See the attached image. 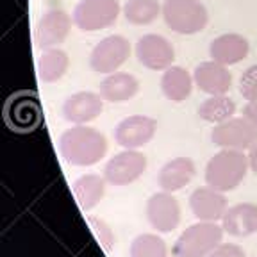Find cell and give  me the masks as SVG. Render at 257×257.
Here are the masks:
<instances>
[{
    "label": "cell",
    "instance_id": "9c48e42d",
    "mask_svg": "<svg viewBox=\"0 0 257 257\" xmlns=\"http://www.w3.org/2000/svg\"><path fill=\"white\" fill-rule=\"evenodd\" d=\"M147 221L154 230L161 234H168L179 227L181 223V204L173 197V193L163 191L154 193L145 205Z\"/></svg>",
    "mask_w": 257,
    "mask_h": 257
},
{
    "label": "cell",
    "instance_id": "8fae6325",
    "mask_svg": "<svg viewBox=\"0 0 257 257\" xmlns=\"http://www.w3.org/2000/svg\"><path fill=\"white\" fill-rule=\"evenodd\" d=\"M157 133V121L147 114H133L118 121L114 127V141L121 149L140 150L154 140Z\"/></svg>",
    "mask_w": 257,
    "mask_h": 257
},
{
    "label": "cell",
    "instance_id": "4dcf8cb0",
    "mask_svg": "<svg viewBox=\"0 0 257 257\" xmlns=\"http://www.w3.org/2000/svg\"><path fill=\"white\" fill-rule=\"evenodd\" d=\"M246 156H248V165H250V172H253L257 175V140L252 143L248 150H246Z\"/></svg>",
    "mask_w": 257,
    "mask_h": 257
},
{
    "label": "cell",
    "instance_id": "6da1fadb",
    "mask_svg": "<svg viewBox=\"0 0 257 257\" xmlns=\"http://www.w3.org/2000/svg\"><path fill=\"white\" fill-rule=\"evenodd\" d=\"M59 154L72 166H93L107 154V138L89 125H72L59 136Z\"/></svg>",
    "mask_w": 257,
    "mask_h": 257
},
{
    "label": "cell",
    "instance_id": "603a6c76",
    "mask_svg": "<svg viewBox=\"0 0 257 257\" xmlns=\"http://www.w3.org/2000/svg\"><path fill=\"white\" fill-rule=\"evenodd\" d=\"M70 68V57L63 48H47L38 59V73L47 84L61 80Z\"/></svg>",
    "mask_w": 257,
    "mask_h": 257
},
{
    "label": "cell",
    "instance_id": "4fadbf2b",
    "mask_svg": "<svg viewBox=\"0 0 257 257\" xmlns=\"http://www.w3.org/2000/svg\"><path fill=\"white\" fill-rule=\"evenodd\" d=\"M104 98L100 93L93 91H77L66 96L63 102V118L72 125H88L96 120L104 111Z\"/></svg>",
    "mask_w": 257,
    "mask_h": 257
},
{
    "label": "cell",
    "instance_id": "2e32d148",
    "mask_svg": "<svg viewBox=\"0 0 257 257\" xmlns=\"http://www.w3.org/2000/svg\"><path fill=\"white\" fill-rule=\"evenodd\" d=\"M250 43L243 34L225 32L209 43V57L223 66H234L248 57Z\"/></svg>",
    "mask_w": 257,
    "mask_h": 257
},
{
    "label": "cell",
    "instance_id": "ac0fdd59",
    "mask_svg": "<svg viewBox=\"0 0 257 257\" xmlns=\"http://www.w3.org/2000/svg\"><path fill=\"white\" fill-rule=\"evenodd\" d=\"M6 116L16 131H34L41 123V107L36 96H13L6 107Z\"/></svg>",
    "mask_w": 257,
    "mask_h": 257
},
{
    "label": "cell",
    "instance_id": "83f0119b",
    "mask_svg": "<svg viewBox=\"0 0 257 257\" xmlns=\"http://www.w3.org/2000/svg\"><path fill=\"white\" fill-rule=\"evenodd\" d=\"M88 223L89 227L93 229V234L98 241H100V245L104 246V250H111L112 245H114V232H112L111 225L107 223L105 220L102 218H96V216H89L88 218Z\"/></svg>",
    "mask_w": 257,
    "mask_h": 257
},
{
    "label": "cell",
    "instance_id": "e0dca14e",
    "mask_svg": "<svg viewBox=\"0 0 257 257\" xmlns=\"http://www.w3.org/2000/svg\"><path fill=\"white\" fill-rule=\"evenodd\" d=\"M197 175V165L191 157H173L161 166L157 184L163 191L177 193L184 189Z\"/></svg>",
    "mask_w": 257,
    "mask_h": 257
},
{
    "label": "cell",
    "instance_id": "7402d4cb",
    "mask_svg": "<svg viewBox=\"0 0 257 257\" xmlns=\"http://www.w3.org/2000/svg\"><path fill=\"white\" fill-rule=\"evenodd\" d=\"M193 86H195V79L184 66L173 64L166 68L161 77V91L173 104H181L186 98H189Z\"/></svg>",
    "mask_w": 257,
    "mask_h": 257
},
{
    "label": "cell",
    "instance_id": "7a4b0ae2",
    "mask_svg": "<svg viewBox=\"0 0 257 257\" xmlns=\"http://www.w3.org/2000/svg\"><path fill=\"white\" fill-rule=\"evenodd\" d=\"M250 170L248 156L239 150L220 149L205 165V184L221 193L234 191Z\"/></svg>",
    "mask_w": 257,
    "mask_h": 257
},
{
    "label": "cell",
    "instance_id": "9a60e30c",
    "mask_svg": "<svg viewBox=\"0 0 257 257\" xmlns=\"http://www.w3.org/2000/svg\"><path fill=\"white\" fill-rule=\"evenodd\" d=\"M195 86L205 95H227L232 88V73L229 72V66L216 63V61H204L197 64L193 70Z\"/></svg>",
    "mask_w": 257,
    "mask_h": 257
},
{
    "label": "cell",
    "instance_id": "3957f363",
    "mask_svg": "<svg viewBox=\"0 0 257 257\" xmlns=\"http://www.w3.org/2000/svg\"><path fill=\"white\" fill-rule=\"evenodd\" d=\"M223 227L218 221H197L181 232L173 243V257H207L223 243Z\"/></svg>",
    "mask_w": 257,
    "mask_h": 257
},
{
    "label": "cell",
    "instance_id": "484cf974",
    "mask_svg": "<svg viewBox=\"0 0 257 257\" xmlns=\"http://www.w3.org/2000/svg\"><path fill=\"white\" fill-rule=\"evenodd\" d=\"M128 257H168V246L159 234L145 232L131 241Z\"/></svg>",
    "mask_w": 257,
    "mask_h": 257
},
{
    "label": "cell",
    "instance_id": "f1b7e54d",
    "mask_svg": "<svg viewBox=\"0 0 257 257\" xmlns=\"http://www.w3.org/2000/svg\"><path fill=\"white\" fill-rule=\"evenodd\" d=\"M207 257H246L245 250L234 243H221Z\"/></svg>",
    "mask_w": 257,
    "mask_h": 257
},
{
    "label": "cell",
    "instance_id": "30bf717a",
    "mask_svg": "<svg viewBox=\"0 0 257 257\" xmlns=\"http://www.w3.org/2000/svg\"><path fill=\"white\" fill-rule=\"evenodd\" d=\"M136 57L141 66L152 72H165L166 68L173 66L175 61V48L161 34H143L136 41Z\"/></svg>",
    "mask_w": 257,
    "mask_h": 257
},
{
    "label": "cell",
    "instance_id": "cb8c5ba5",
    "mask_svg": "<svg viewBox=\"0 0 257 257\" xmlns=\"http://www.w3.org/2000/svg\"><path fill=\"white\" fill-rule=\"evenodd\" d=\"M121 15L131 25H150L163 15V4L159 0H127L121 8Z\"/></svg>",
    "mask_w": 257,
    "mask_h": 257
},
{
    "label": "cell",
    "instance_id": "ba28073f",
    "mask_svg": "<svg viewBox=\"0 0 257 257\" xmlns=\"http://www.w3.org/2000/svg\"><path fill=\"white\" fill-rule=\"evenodd\" d=\"M255 140L257 131L245 116H232L230 120L214 125L211 131V141L227 150L246 152Z\"/></svg>",
    "mask_w": 257,
    "mask_h": 257
},
{
    "label": "cell",
    "instance_id": "d6986e66",
    "mask_svg": "<svg viewBox=\"0 0 257 257\" xmlns=\"http://www.w3.org/2000/svg\"><path fill=\"white\" fill-rule=\"evenodd\" d=\"M225 234L232 237H248L257 232V204L241 202L230 205L221 218Z\"/></svg>",
    "mask_w": 257,
    "mask_h": 257
},
{
    "label": "cell",
    "instance_id": "44dd1931",
    "mask_svg": "<svg viewBox=\"0 0 257 257\" xmlns=\"http://www.w3.org/2000/svg\"><path fill=\"white\" fill-rule=\"evenodd\" d=\"M72 189L79 207L82 211H91L104 200L107 181L104 175L98 173H84L73 181Z\"/></svg>",
    "mask_w": 257,
    "mask_h": 257
},
{
    "label": "cell",
    "instance_id": "1f68e13d",
    "mask_svg": "<svg viewBox=\"0 0 257 257\" xmlns=\"http://www.w3.org/2000/svg\"><path fill=\"white\" fill-rule=\"evenodd\" d=\"M255 257H257V255H255Z\"/></svg>",
    "mask_w": 257,
    "mask_h": 257
},
{
    "label": "cell",
    "instance_id": "52a82bcc",
    "mask_svg": "<svg viewBox=\"0 0 257 257\" xmlns=\"http://www.w3.org/2000/svg\"><path fill=\"white\" fill-rule=\"evenodd\" d=\"M147 166H149V159L143 152L123 149L105 163L104 177L107 184L121 188L141 179L147 172Z\"/></svg>",
    "mask_w": 257,
    "mask_h": 257
},
{
    "label": "cell",
    "instance_id": "7c38bea8",
    "mask_svg": "<svg viewBox=\"0 0 257 257\" xmlns=\"http://www.w3.org/2000/svg\"><path fill=\"white\" fill-rule=\"evenodd\" d=\"M72 24L73 18L64 9H48L36 24V31H34L36 45L43 50L59 47L68 38L70 31H72Z\"/></svg>",
    "mask_w": 257,
    "mask_h": 257
},
{
    "label": "cell",
    "instance_id": "ffe728a7",
    "mask_svg": "<svg viewBox=\"0 0 257 257\" xmlns=\"http://www.w3.org/2000/svg\"><path fill=\"white\" fill-rule=\"evenodd\" d=\"M138 91H140V80L128 72L109 73L98 88L102 98L111 104H123V102L133 100Z\"/></svg>",
    "mask_w": 257,
    "mask_h": 257
},
{
    "label": "cell",
    "instance_id": "5bb4252c",
    "mask_svg": "<svg viewBox=\"0 0 257 257\" xmlns=\"http://www.w3.org/2000/svg\"><path fill=\"white\" fill-rule=\"evenodd\" d=\"M189 209L198 221H221L229 209V202L225 193L205 184L189 195Z\"/></svg>",
    "mask_w": 257,
    "mask_h": 257
},
{
    "label": "cell",
    "instance_id": "d4e9b609",
    "mask_svg": "<svg viewBox=\"0 0 257 257\" xmlns=\"http://www.w3.org/2000/svg\"><path fill=\"white\" fill-rule=\"evenodd\" d=\"M234 114H236V102L229 95L207 96L198 107V116L213 125L230 120Z\"/></svg>",
    "mask_w": 257,
    "mask_h": 257
},
{
    "label": "cell",
    "instance_id": "277c9868",
    "mask_svg": "<svg viewBox=\"0 0 257 257\" xmlns=\"http://www.w3.org/2000/svg\"><path fill=\"white\" fill-rule=\"evenodd\" d=\"M163 20L181 36L202 32L209 24V11L200 0H163Z\"/></svg>",
    "mask_w": 257,
    "mask_h": 257
},
{
    "label": "cell",
    "instance_id": "8992f818",
    "mask_svg": "<svg viewBox=\"0 0 257 257\" xmlns=\"http://www.w3.org/2000/svg\"><path fill=\"white\" fill-rule=\"evenodd\" d=\"M131 57V43L121 34L102 38L89 54V66L93 72L109 75L123 66Z\"/></svg>",
    "mask_w": 257,
    "mask_h": 257
},
{
    "label": "cell",
    "instance_id": "4316f807",
    "mask_svg": "<svg viewBox=\"0 0 257 257\" xmlns=\"http://www.w3.org/2000/svg\"><path fill=\"white\" fill-rule=\"evenodd\" d=\"M239 93L246 102H257V64H252L241 73Z\"/></svg>",
    "mask_w": 257,
    "mask_h": 257
},
{
    "label": "cell",
    "instance_id": "f546056e",
    "mask_svg": "<svg viewBox=\"0 0 257 257\" xmlns=\"http://www.w3.org/2000/svg\"><path fill=\"white\" fill-rule=\"evenodd\" d=\"M243 116H245L257 131V102H246V105L243 107Z\"/></svg>",
    "mask_w": 257,
    "mask_h": 257
},
{
    "label": "cell",
    "instance_id": "5b68a950",
    "mask_svg": "<svg viewBox=\"0 0 257 257\" xmlns=\"http://www.w3.org/2000/svg\"><path fill=\"white\" fill-rule=\"evenodd\" d=\"M121 15L118 0H79L73 8V25L82 32H96L116 24Z\"/></svg>",
    "mask_w": 257,
    "mask_h": 257
}]
</instances>
